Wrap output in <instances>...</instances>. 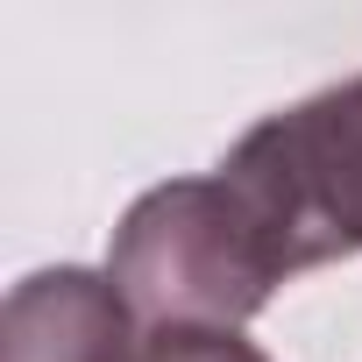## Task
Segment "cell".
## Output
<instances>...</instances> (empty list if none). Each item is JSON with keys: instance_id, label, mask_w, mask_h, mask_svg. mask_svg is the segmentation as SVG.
<instances>
[{"instance_id": "6da1fadb", "label": "cell", "mask_w": 362, "mask_h": 362, "mask_svg": "<svg viewBox=\"0 0 362 362\" xmlns=\"http://www.w3.org/2000/svg\"><path fill=\"white\" fill-rule=\"evenodd\" d=\"M107 277L128 298V313L149 320L156 334L163 327L242 334L284 284V263L263 221L249 214V199L214 170L142 192L114 228Z\"/></svg>"}, {"instance_id": "7a4b0ae2", "label": "cell", "mask_w": 362, "mask_h": 362, "mask_svg": "<svg viewBox=\"0 0 362 362\" xmlns=\"http://www.w3.org/2000/svg\"><path fill=\"white\" fill-rule=\"evenodd\" d=\"M221 177L263 221L284 277L362 256V78H341L256 121Z\"/></svg>"}, {"instance_id": "3957f363", "label": "cell", "mask_w": 362, "mask_h": 362, "mask_svg": "<svg viewBox=\"0 0 362 362\" xmlns=\"http://www.w3.org/2000/svg\"><path fill=\"white\" fill-rule=\"evenodd\" d=\"M135 313L107 270H36L8 291L0 362H135Z\"/></svg>"}, {"instance_id": "277c9868", "label": "cell", "mask_w": 362, "mask_h": 362, "mask_svg": "<svg viewBox=\"0 0 362 362\" xmlns=\"http://www.w3.org/2000/svg\"><path fill=\"white\" fill-rule=\"evenodd\" d=\"M135 362H270L256 341H242V334H214V327H163V334H149L142 341V355Z\"/></svg>"}]
</instances>
